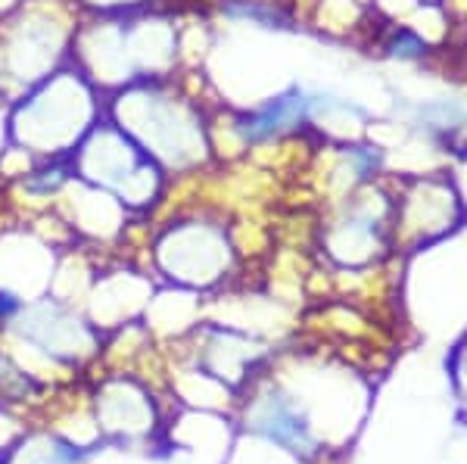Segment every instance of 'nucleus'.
I'll use <instances>...</instances> for the list:
<instances>
[{"mask_svg":"<svg viewBox=\"0 0 467 464\" xmlns=\"http://www.w3.org/2000/svg\"><path fill=\"white\" fill-rule=\"evenodd\" d=\"M308 119H312V94H306L299 85H293L284 94L265 100L262 107L237 116L234 131H237V138L244 140L246 147H259V144H271V140L290 134L293 129L306 125Z\"/></svg>","mask_w":467,"mask_h":464,"instance_id":"1","label":"nucleus"},{"mask_svg":"<svg viewBox=\"0 0 467 464\" xmlns=\"http://www.w3.org/2000/svg\"><path fill=\"white\" fill-rule=\"evenodd\" d=\"M405 122L431 144L458 150L467 138V103L462 97H431L405 107Z\"/></svg>","mask_w":467,"mask_h":464,"instance_id":"2","label":"nucleus"},{"mask_svg":"<svg viewBox=\"0 0 467 464\" xmlns=\"http://www.w3.org/2000/svg\"><path fill=\"white\" fill-rule=\"evenodd\" d=\"M380 54L393 63L418 66L433 57V44L424 35V28L411 26V22H393L380 37Z\"/></svg>","mask_w":467,"mask_h":464,"instance_id":"3","label":"nucleus"},{"mask_svg":"<svg viewBox=\"0 0 467 464\" xmlns=\"http://www.w3.org/2000/svg\"><path fill=\"white\" fill-rule=\"evenodd\" d=\"M259 430L268 433L275 443L281 446H290V449H299L306 446V424L293 415V408L287 402H271L265 408V415L259 418Z\"/></svg>","mask_w":467,"mask_h":464,"instance_id":"4","label":"nucleus"},{"mask_svg":"<svg viewBox=\"0 0 467 464\" xmlns=\"http://www.w3.org/2000/svg\"><path fill=\"white\" fill-rule=\"evenodd\" d=\"M387 166V153L378 144H349L340 153V175H349V184H368Z\"/></svg>","mask_w":467,"mask_h":464,"instance_id":"5","label":"nucleus"},{"mask_svg":"<svg viewBox=\"0 0 467 464\" xmlns=\"http://www.w3.org/2000/svg\"><path fill=\"white\" fill-rule=\"evenodd\" d=\"M224 13H228L231 19L253 22V26L275 28V32H287V28H293V16L284 10V6L262 4V0H237V4L224 6Z\"/></svg>","mask_w":467,"mask_h":464,"instance_id":"6","label":"nucleus"},{"mask_svg":"<svg viewBox=\"0 0 467 464\" xmlns=\"http://www.w3.org/2000/svg\"><path fill=\"white\" fill-rule=\"evenodd\" d=\"M19 309H22L19 296L10 294V290H0V325H4V321H10Z\"/></svg>","mask_w":467,"mask_h":464,"instance_id":"7","label":"nucleus"},{"mask_svg":"<svg viewBox=\"0 0 467 464\" xmlns=\"http://www.w3.org/2000/svg\"><path fill=\"white\" fill-rule=\"evenodd\" d=\"M420 4H440V0H420Z\"/></svg>","mask_w":467,"mask_h":464,"instance_id":"8","label":"nucleus"}]
</instances>
